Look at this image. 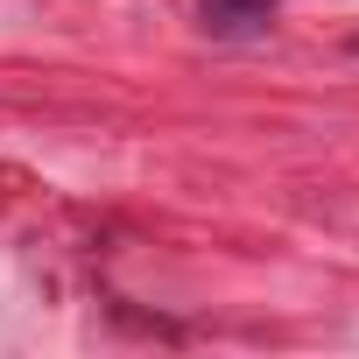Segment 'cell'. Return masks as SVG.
I'll return each mask as SVG.
<instances>
[{
	"mask_svg": "<svg viewBox=\"0 0 359 359\" xmlns=\"http://www.w3.org/2000/svg\"><path fill=\"white\" fill-rule=\"evenodd\" d=\"M275 8L282 0H198V15H205L212 36H261L275 22Z\"/></svg>",
	"mask_w": 359,
	"mask_h": 359,
	"instance_id": "obj_1",
	"label": "cell"
},
{
	"mask_svg": "<svg viewBox=\"0 0 359 359\" xmlns=\"http://www.w3.org/2000/svg\"><path fill=\"white\" fill-rule=\"evenodd\" d=\"M352 50H359V43H352Z\"/></svg>",
	"mask_w": 359,
	"mask_h": 359,
	"instance_id": "obj_2",
	"label": "cell"
}]
</instances>
